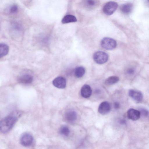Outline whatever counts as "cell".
<instances>
[{
	"mask_svg": "<svg viewBox=\"0 0 149 149\" xmlns=\"http://www.w3.org/2000/svg\"><path fill=\"white\" fill-rule=\"evenodd\" d=\"M21 114V111H14L1 120L0 131L3 133L8 132L13 127Z\"/></svg>",
	"mask_w": 149,
	"mask_h": 149,
	"instance_id": "6da1fadb",
	"label": "cell"
},
{
	"mask_svg": "<svg viewBox=\"0 0 149 149\" xmlns=\"http://www.w3.org/2000/svg\"><path fill=\"white\" fill-rule=\"evenodd\" d=\"M108 56L106 52L99 51L95 52L93 55V58L97 64H102L106 62L108 59Z\"/></svg>",
	"mask_w": 149,
	"mask_h": 149,
	"instance_id": "7a4b0ae2",
	"label": "cell"
},
{
	"mask_svg": "<svg viewBox=\"0 0 149 149\" xmlns=\"http://www.w3.org/2000/svg\"><path fill=\"white\" fill-rule=\"evenodd\" d=\"M102 47L107 50H111L115 48L117 45L116 42L114 39L109 38H103L101 41Z\"/></svg>",
	"mask_w": 149,
	"mask_h": 149,
	"instance_id": "3957f363",
	"label": "cell"
},
{
	"mask_svg": "<svg viewBox=\"0 0 149 149\" xmlns=\"http://www.w3.org/2000/svg\"><path fill=\"white\" fill-rule=\"evenodd\" d=\"M118 7V4L116 2L109 1L104 5L103 8V11L107 15H111L116 10Z\"/></svg>",
	"mask_w": 149,
	"mask_h": 149,
	"instance_id": "277c9868",
	"label": "cell"
},
{
	"mask_svg": "<svg viewBox=\"0 0 149 149\" xmlns=\"http://www.w3.org/2000/svg\"><path fill=\"white\" fill-rule=\"evenodd\" d=\"M33 140L32 136L29 133H26L22 135L20 139V142L22 146H29L32 144Z\"/></svg>",
	"mask_w": 149,
	"mask_h": 149,
	"instance_id": "5b68a950",
	"label": "cell"
},
{
	"mask_svg": "<svg viewBox=\"0 0 149 149\" xmlns=\"http://www.w3.org/2000/svg\"><path fill=\"white\" fill-rule=\"evenodd\" d=\"M128 94L130 97L137 102H140L143 100V95L140 91L130 89L129 91Z\"/></svg>",
	"mask_w": 149,
	"mask_h": 149,
	"instance_id": "8992f818",
	"label": "cell"
},
{
	"mask_svg": "<svg viewBox=\"0 0 149 149\" xmlns=\"http://www.w3.org/2000/svg\"><path fill=\"white\" fill-rule=\"evenodd\" d=\"M52 83L54 86L57 88H64L66 86V81L64 77H58L53 80Z\"/></svg>",
	"mask_w": 149,
	"mask_h": 149,
	"instance_id": "52a82bcc",
	"label": "cell"
},
{
	"mask_svg": "<svg viewBox=\"0 0 149 149\" xmlns=\"http://www.w3.org/2000/svg\"><path fill=\"white\" fill-rule=\"evenodd\" d=\"M111 109V107L109 103L107 101H104L100 104L98 111L101 114L105 115L108 113Z\"/></svg>",
	"mask_w": 149,
	"mask_h": 149,
	"instance_id": "ba28073f",
	"label": "cell"
},
{
	"mask_svg": "<svg viewBox=\"0 0 149 149\" xmlns=\"http://www.w3.org/2000/svg\"><path fill=\"white\" fill-rule=\"evenodd\" d=\"M127 115L128 118L135 121L139 119L141 113L139 111L133 109H130L127 111Z\"/></svg>",
	"mask_w": 149,
	"mask_h": 149,
	"instance_id": "9c48e42d",
	"label": "cell"
},
{
	"mask_svg": "<svg viewBox=\"0 0 149 149\" xmlns=\"http://www.w3.org/2000/svg\"><path fill=\"white\" fill-rule=\"evenodd\" d=\"M92 93V90L91 87L88 85L85 84L82 87L81 90V96L85 98L89 97Z\"/></svg>",
	"mask_w": 149,
	"mask_h": 149,
	"instance_id": "30bf717a",
	"label": "cell"
},
{
	"mask_svg": "<svg viewBox=\"0 0 149 149\" xmlns=\"http://www.w3.org/2000/svg\"><path fill=\"white\" fill-rule=\"evenodd\" d=\"M19 81L24 84H29L31 83L33 80V76L28 74H23L19 78Z\"/></svg>",
	"mask_w": 149,
	"mask_h": 149,
	"instance_id": "8fae6325",
	"label": "cell"
},
{
	"mask_svg": "<svg viewBox=\"0 0 149 149\" xmlns=\"http://www.w3.org/2000/svg\"><path fill=\"white\" fill-rule=\"evenodd\" d=\"M65 119L69 122H73L77 118V115L76 112L73 111H67L65 115Z\"/></svg>",
	"mask_w": 149,
	"mask_h": 149,
	"instance_id": "7c38bea8",
	"label": "cell"
},
{
	"mask_svg": "<svg viewBox=\"0 0 149 149\" xmlns=\"http://www.w3.org/2000/svg\"><path fill=\"white\" fill-rule=\"evenodd\" d=\"M133 5L131 3H127L123 4L120 6V9L123 13L126 14L129 13L132 11Z\"/></svg>",
	"mask_w": 149,
	"mask_h": 149,
	"instance_id": "4fadbf2b",
	"label": "cell"
},
{
	"mask_svg": "<svg viewBox=\"0 0 149 149\" xmlns=\"http://www.w3.org/2000/svg\"><path fill=\"white\" fill-rule=\"evenodd\" d=\"M85 73V69L82 66L77 67L74 70V75L78 78L82 77L84 75Z\"/></svg>",
	"mask_w": 149,
	"mask_h": 149,
	"instance_id": "5bb4252c",
	"label": "cell"
},
{
	"mask_svg": "<svg viewBox=\"0 0 149 149\" xmlns=\"http://www.w3.org/2000/svg\"><path fill=\"white\" fill-rule=\"evenodd\" d=\"M77 21L76 17L72 15H67L65 16L61 21L62 23L63 24L75 22Z\"/></svg>",
	"mask_w": 149,
	"mask_h": 149,
	"instance_id": "9a60e30c",
	"label": "cell"
},
{
	"mask_svg": "<svg viewBox=\"0 0 149 149\" xmlns=\"http://www.w3.org/2000/svg\"><path fill=\"white\" fill-rule=\"evenodd\" d=\"M9 47L4 43L0 44V58L6 55L9 52Z\"/></svg>",
	"mask_w": 149,
	"mask_h": 149,
	"instance_id": "2e32d148",
	"label": "cell"
},
{
	"mask_svg": "<svg viewBox=\"0 0 149 149\" xmlns=\"http://www.w3.org/2000/svg\"><path fill=\"white\" fill-rule=\"evenodd\" d=\"M119 80V78L116 76H111L107 78L105 81L107 85H111L117 83Z\"/></svg>",
	"mask_w": 149,
	"mask_h": 149,
	"instance_id": "e0dca14e",
	"label": "cell"
},
{
	"mask_svg": "<svg viewBox=\"0 0 149 149\" xmlns=\"http://www.w3.org/2000/svg\"><path fill=\"white\" fill-rule=\"evenodd\" d=\"M98 0H85V5L89 9H93L97 6L98 3Z\"/></svg>",
	"mask_w": 149,
	"mask_h": 149,
	"instance_id": "ac0fdd59",
	"label": "cell"
},
{
	"mask_svg": "<svg viewBox=\"0 0 149 149\" xmlns=\"http://www.w3.org/2000/svg\"><path fill=\"white\" fill-rule=\"evenodd\" d=\"M59 132L62 135L67 136L70 134V130L68 126L66 125H63L61 127L59 130Z\"/></svg>",
	"mask_w": 149,
	"mask_h": 149,
	"instance_id": "d6986e66",
	"label": "cell"
},
{
	"mask_svg": "<svg viewBox=\"0 0 149 149\" xmlns=\"http://www.w3.org/2000/svg\"><path fill=\"white\" fill-rule=\"evenodd\" d=\"M18 7L16 5H13L8 8V12L10 14H14L16 13L18 10Z\"/></svg>",
	"mask_w": 149,
	"mask_h": 149,
	"instance_id": "ffe728a7",
	"label": "cell"
},
{
	"mask_svg": "<svg viewBox=\"0 0 149 149\" xmlns=\"http://www.w3.org/2000/svg\"><path fill=\"white\" fill-rule=\"evenodd\" d=\"M135 72V68L133 67H129L126 70V73L129 75H133Z\"/></svg>",
	"mask_w": 149,
	"mask_h": 149,
	"instance_id": "44dd1931",
	"label": "cell"
},
{
	"mask_svg": "<svg viewBox=\"0 0 149 149\" xmlns=\"http://www.w3.org/2000/svg\"><path fill=\"white\" fill-rule=\"evenodd\" d=\"M141 115V114L144 117H147L148 115V111L146 109L141 108L140 109V111Z\"/></svg>",
	"mask_w": 149,
	"mask_h": 149,
	"instance_id": "7402d4cb",
	"label": "cell"
},
{
	"mask_svg": "<svg viewBox=\"0 0 149 149\" xmlns=\"http://www.w3.org/2000/svg\"><path fill=\"white\" fill-rule=\"evenodd\" d=\"M114 107L116 109H117L120 107V104L118 102H116L114 103Z\"/></svg>",
	"mask_w": 149,
	"mask_h": 149,
	"instance_id": "603a6c76",
	"label": "cell"
}]
</instances>
